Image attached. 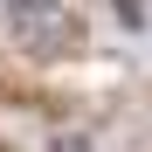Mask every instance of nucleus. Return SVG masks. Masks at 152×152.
Segmentation results:
<instances>
[{"label":"nucleus","instance_id":"1","mask_svg":"<svg viewBox=\"0 0 152 152\" xmlns=\"http://www.w3.org/2000/svg\"><path fill=\"white\" fill-rule=\"evenodd\" d=\"M0 28L35 62H76V56H90V21L69 0H0Z\"/></svg>","mask_w":152,"mask_h":152},{"label":"nucleus","instance_id":"2","mask_svg":"<svg viewBox=\"0 0 152 152\" xmlns=\"http://www.w3.org/2000/svg\"><path fill=\"white\" fill-rule=\"evenodd\" d=\"M111 14H118V28H124V35H138V28H145V0H111Z\"/></svg>","mask_w":152,"mask_h":152},{"label":"nucleus","instance_id":"3","mask_svg":"<svg viewBox=\"0 0 152 152\" xmlns=\"http://www.w3.org/2000/svg\"><path fill=\"white\" fill-rule=\"evenodd\" d=\"M48 152H90V138H83V132H56V138H48Z\"/></svg>","mask_w":152,"mask_h":152}]
</instances>
